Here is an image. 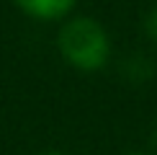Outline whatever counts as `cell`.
<instances>
[{
	"instance_id": "52a82bcc",
	"label": "cell",
	"mask_w": 157,
	"mask_h": 155,
	"mask_svg": "<svg viewBox=\"0 0 157 155\" xmlns=\"http://www.w3.org/2000/svg\"><path fill=\"white\" fill-rule=\"evenodd\" d=\"M124 155H144V153H136V150H134V153H124Z\"/></svg>"
},
{
	"instance_id": "277c9868",
	"label": "cell",
	"mask_w": 157,
	"mask_h": 155,
	"mask_svg": "<svg viewBox=\"0 0 157 155\" xmlns=\"http://www.w3.org/2000/svg\"><path fill=\"white\" fill-rule=\"evenodd\" d=\"M144 34L152 39V42H157V5L144 16Z\"/></svg>"
},
{
	"instance_id": "5b68a950",
	"label": "cell",
	"mask_w": 157,
	"mask_h": 155,
	"mask_svg": "<svg viewBox=\"0 0 157 155\" xmlns=\"http://www.w3.org/2000/svg\"><path fill=\"white\" fill-rule=\"evenodd\" d=\"M149 142H152V150L157 153V129H155V132H152V140H149Z\"/></svg>"
},
{
	"instance_id": "3957f363",
	"label": "cell",
	"mask_w": 157,
	"mask_h": 155,
	"mask_svg": "<svg viewBox=\"0 0 157 155\" xmlns=\"http://www.w3.org/2000/svg\"><path fill=\"white\" fill-rule=\"evenodd\" d=\"M121 70H124V75H126L132 83H144V80H149V78L155 75L152 60H147V57H142V54H132L126 62H124Z\"/></svg>"
},
{
	"instance_id": "6da1fadb",
	"label": "cell",
	"mask_w": 157,
	"mask_h": 155,
	"mask_svg": "<svg viewBox=\"0 0 157 155\" xmlns=\"http://www.w3.org/2000/svg\"><path fill=\"white\" fill-rule=\"evenodd\" d=\"M57 49L70 67L80 73H98L111 57V39L101 21L77 16L62 23L57 34Z\"/></svg>"
},
{
	"instance_id": "7a4b0ae2",
	"label": "cell",
	"mask_w": 157,
	"mask_h": 155,
	"mask_svg": "<svg viewBox=\"0 0 157 155\" xmlns=\"http://www.w3.org/2000/svg\"><path fill=\"white\" fill-rule=\"evenodd\" d=\"M13 3L36 21H59L72 13L77 0H13Z\"/></svg>"
},
{
	"instance_id": "8992f818",
	"label": "cell",
	"mask_w": 157,
	"mask_h": 155,
	"mask_svg": "<svg viewBox=\"0 0 157 155\" xmlns=\"http://www.w3.org/2000/svg\"><path fill=\"white\" fill-rule=\"evenodd\" d=\"M41 155H64V153H57V150H49V153H41Z\"/></svg>"
}]
</instances>
